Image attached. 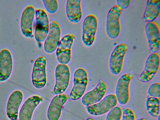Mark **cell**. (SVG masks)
<instances>
[{"instance_id": "52a82bcc", "label": "cell", "mask_w": 160, "mask_h": 120, "mask_svg": "<svg viewBox=\"0 0 160 120\" xmlns=\"http://www.w3.org/2000/svg\"><path fill=\"white\" fill-rule=\"evenodd\" d=\"M75 37L72 34H67L60 40L57 48L56 55L60 64H67L71 59V49Z\"/></svg>"}, {"instance_id": "5b68a950", "label": "cell", "mask_w": 160, "mask_h": 120, "mask_svg": "<svg viewBox=\"0 0 160 120\" xmlns=\"http://www.w3.org/2000/svg\"><path fill=\"white\" fill-rule=\"evenodd\" d=\"M46 59L44 56H40L35 60L32 74L33 86L37 89L44 88L47 82Z\"/></svg>"}, {"instance_id": "9a60e30c", "label": "cell", "mask_w": 160, "mask_h": 120, "mask_svg": "<svg viewBox=\"0 0 160 120\" xmlns=\"http://www.w3.org/2000/svg\"><path fill=\"white\" fill-rule=\"evenodd\" d=\"M34 7L29 5L23 11L21 17L20 27L21 32L26 37L32 38L33 37L32 23L35 15Z\"/></svg>"}, {"instance_id": "d6986e66", "label": "cell", "mask_w": 160, "mask_h": 120, "mask_svg": "<svg viewBox=\"0 0 160 120\" xmlns=\"http://www.w3.org/2000/svg\"><path fill=\"white\" fill-rule=\"evenodd\" d=\"M42 101V98L37 95L33 96L28 98L20 109L19 114V120H31L34 110Z\"/></svg>"}, {"instance_id": "484cf974", "label": "cell", "mask_w": 160, "mask_h": 120, "mask_svg": "<svg viewBox=\"0 0 160 120\" xmlns=\"http://www.w3.org/2000/svg\"><path fill=\"white\" fill-rule=\"evenodd\" d=\"M122 120H135V116L133 111L128 108H124L122 112Z\"/></svg>"}, {"instance_id": "44dd1931", "label": "cell", "mask_w": 160, "mask_h": 120, "mask_svg": "<svg viewBox=\"0 0 160 120\" xmlns=\"http://www.w3.org/2000/svg\"><path fill=\"white\" fill-rule=\"evenodd\" d=\"M160 11V0H147L143 16V19L148 23L153 21L159 15Z\"/></svg>"}, {"instance_id": "277c9868", "label": "cell", "mask_w": 160, "mask_h": 120, "mask_svg": "<svg viewBox=\"0 0 160 120\" xmlns=\"http://www.w3.org/2000/svg\"><path fill=\"white\" fill-rule=\"evenodd\" d=\"M55 84L52 92L54 95L62 94L67 89L69 82L70 72L66 64H59L55 69Z\"/></svg>"}, {"instance_id": "6da1fadb", "label": "cell", "mask_w": 160, "mask_h": 120, "mask_svg": "<svg viewBox=\"0 0 160 120\" xmlns=\"http://www.w3.org/2000/svg\"><path fill=\"white\" fill-rule=\"evenodd\" d=\"M122 10L116 4L111 8L107 14L106 31L107 36L111 39L116 38L120 33V18Z\"/></svg>"}, {"instance_id": "83f0119b", "label": "cell", "mask_w": 160, "mask_h": 120, "mask_svg": "<svg viewBox=\"0 0 160 120\" xmlns=\"http://www.w3.org/2000/svg\"><path fill=\"white\" fill-rule=\"evenodd\" d=\"M137 120H147V119L145 118H139Z\"/></svg>"}, {"instance_id": "2e32d148", "label": "cell", "mask_w": 160, "mask_h": 120, "mask_svg": "<svg viewBox=\"0 0 160 120\" xmlns=\"http://www.w3.org/2000/svg\"><path fill=\"white\" fill-rule=\"evenodd\" d=\"M68 98V96L65 94L57 95L53 98L47 111V118L48 120L59 119L62 107Z\"/></svg>"}, {"instance_id": "5bb4252c", "label": "cell", "mask_w": 160, "mask_h": 120, "mask_svg": "<svg viewBox=\"0 0 160 120\" xmlns=\"http://www.w3.org/2000/svg\"><path fill=\"white\" fill-rule=\"evenodd\" d=\"M107 85L103 80L100 81L96 87L86 94L81 99L82 103L88 106L100 102L106 94Z\"/></svg>"}, {"instance_id": "d4e9b609", "label": "cell", "mask_w": 160, "mask_h": 120, "mask_svg": "<svg viewBox=\"0 0 160 120\" xmlns=\"http://www.w3.org/2000/svg\"><path fill=\"white\" fill-rule=\"evenodd\" d=\"M148 95L150 97L159 98L160 97V84L155 83L149 87L148 91Z\"/></svg>"}, {"instance_id": "ba28073f", "label": "cell", "mask_w": 160, "mask_h": 120, "mask_svg": "<svg viewBox=\"0 0 160 120\" xmlns=\"http://www.w3.org/2000/svg\"><path fill=\"white\" fill-rule=\"evenodd\" d=\"M36 26L35 38L39 42L45 41L48 35L49 28L48 18L46 12L42 9H37L35 12Z\"/></svg>"}, {"instance_id": "f1b7e54d", "label": "cell", "mask_w": 160, "mask_h": 120, "mask_svg": "<svg viewBox=\"0 0 160 120\" xmlns=\"http://www.w3.org/2000/svg\"><path fill=\"white\" fill-rule=\"evenodd\" d=\"M86 120H94L92 118H89L87 119Z\"/></svg>"}, {"instance_id": "7402d4cb", "label": "cell", "mask_w": 160, "mask_h": 120, "mask_svg": "<svg viewBox=\"0 0 160 120\" xmlns=\"http://www.w3.org/2000/svg\"><path fill=\"white\" fill-rule=\"evenodd\" d=\"M159 98L150 97L148 95L146 102V108L148 113L151 116L158 117L160 115Z\"/></svg>"}, {"instance_id": "f546056e", "label": "cell", "mask_w": 160, "mask_h": 120, "mask_svg": "<svg viewBox=\"0 0 160 120\" xmlns=\"http://www.w3.org/2000/svg\"><path fill=\"white\" fill-rule=\"evenodd\" d=\"M158 119L157 120H160V115L158 116Z\"/></svg>"}, {"instance_id": "4fadbf2b", "label": "cell", "mask_w": 160, "mask_h": 120, "mask_svg": "<svg viewBox=\"0 0 160 120\" xmlns=\"http://www.w3.org/2000/svg\"><path fill=\"white\" fill-rule=\"evenodd\" d=\"M145 33L150 51L156 53L160 49V31L158 25L153 21L147 23L145 26Z\"/></svg>"}, {"instance_id": "cb8c5ba5", "label": "cell", "mask_w": 160, "mask_h": 120, "mask_svg": "<svg viewBox=\"0 0 160 120\" xmlns=\"http://www.w3.org/2000/svg\"><path fill=\"white\" fill-rule=\"evenodd\" d=\"M47 11L50 14L55 13L58 10V4L56 0H42Z\"/></svg>"}, {"instance_id": "ac0fdd59", "label": "cell", "mask_w": 160, "mask_h": 120, "mask_svg": "<svg viewBox=\"0 0 160 120\" xmlns=\"http://www.w3.org/2000/svg\"><path fill=\"white\" fill-rule=\"evenodd\" d=\"M23 99L22 92L19 90L12 92L10 96L7 105L6 113L11 120H17L19 107Z\"/></svg>"}, {"instance_id": "4316f807", "label": "cell", "mask_w": 160, "mask_h": 120, "mask_svg": "<svg viewBox=\"0 0 160 120\" xmlns=\"http://www.w3.org/2000/svg\"><path fill=\"white\" fill-rule=\"evenodd\" d=\"M117 5L122 9H126L129 6L131 0H117Z\"/></svg>"}, {"instance_id": "e0dca14e", "label": "cell", "mask_w": 160, "mask_h": 120, "mask_svg": "<svg viewBox=\"0 0 160 120\" xmlns=\"http://www.w3.org/2000/svg\"><path fill=\"white\" fill-rule=\"evenodd\" d=\"M13 68V61L11 54L7 49L0 52V81L7 80L10 77Z\"/></svg>"}, {"instance_id": "8992f818", "label": "cell", "mask_w": 160, "mask_h": 120, "mask_svg": "<svg viewBox=\"0 0 160 120\" xmlns=\"http://www.w3.org/2000/svg\"><path fill=\"white\" fill-rule=\"evenodd\" d=\"M128 49L126 44L121 43L118 45L112 50L109 61V70L112 74L117 75L121 72L124 57Z\"/></svg>"}, {"instance_id": "ffe728a7", "label": "cell", "mask_w": 160, "mask_h": 120, "mask_svg": "<svg viewBox=\"0 0 160 120\" xmlns=\"http://www.w3.org/2000/svg\"><path fill=\"white\" fill-rule=\"evenodd\" d=\"M80 0H68L67 1L66 12L69 20L74 23L78 22L82 16Z\"/></svg>"}, {"instance_id": "8fae6325", "label": "cell", "mask_w": 160, "mask_h": 120, "mask_svg": "<svg viewBox=\"0 0 160 120\" xmlns=\"http://www.w3.org/2000/svg\"><path fill=\"white\" fill-rule=\"evenodd\" d=\"M133 76L131 73H126L121 76L117 83L115 95L118 102L120 105H124L129 99V85Z\"/></svg>"}, {"instance_id": "30bf717a", "label": "cell", "mask_w": 160, "mask_h": 120, "mask_svg": "<svg viewBox=\"0 0 160 120\" xmlns=\"http://www.w3.org/2000/svg\"><path fill=\"white\" fill-rule=\"evenodd\" d=\"M118 102L115 95L109 94L99 102L88 106L87 110L92 115H101L108 112L116 106Z\"/></svg>"}, {"instance_id": "7a4b0ae2", "label": "cell", "mask_w": 160, "mask_h": 120, "mask_svg": "<svg viewBox=\"0 0 160 120\" xmlns=\"http://www.w3.org/2000/svg\"><path fill=\"white\" fill-rule=\"evenodd\" d=\"M88 82V74L86 70L82 68L77 69L74 74L73 86L70 95L72 100H78L83 96Z\"/></svg>"}, {"instance_id": "3957f363", "label": "cell", "mask_w": 160, "mask_h": 120, "mask_svg": "<svg viewBox=\"0 0 160 120\" xmlns=\"http://www.w3.org/2000/svg\"><path fill=\"white\" fill-rule=\"evenodd\" d=\"M160 58L159 54L157 52L152 53L148 57L144 69L138 78L139 81L147 82L153 78L159 68Z\"/></svg>"}, {"instance_id": "7c38bea8", "label": "cell", "mask_w": 160, "mask_h": 120, "mask_svg": "<svg viewBox=\"0 0 160 120\" xmlns=\"http://www.w3.org/2000/svg\"><path fill=\"white\" fill-rule=\"evenodd\" d=\"M61 30L58 23L53 21L50 23L49 32L45 40L44 49L48 53L55 51L60 42Z\"/></svg>"}, {"instance_id": "603a6c76", "label": "cell", "mask_w": 160, "mask_h": 120, "mask_svg": "<svg viewBox=\"0 0 160 120\" xmlns=\"http://www.w3.org/2000/svg\"><path fill=\"white\" fill-rule=\"evenodd\" d=\"M122 115V110L119 107H115L108 113L106 120H120Z\"/></svg>"}, {"instance_id": "9c48e42d", "label": "cell", "mask_w": 160, "mask_h": 120, "mask_svg": "<svg viewBox=\"0 0 160 120\" xmlns=\"http://www.w3.org/2000/svg\"><path fill=\"white\" fill-rule=\"evenodd\" d=\"M98 26L97 19L94 15L90 14L86 17L82 24V37L86 46L89 47L93 43Z\"/></svg>"}]
</instances>
